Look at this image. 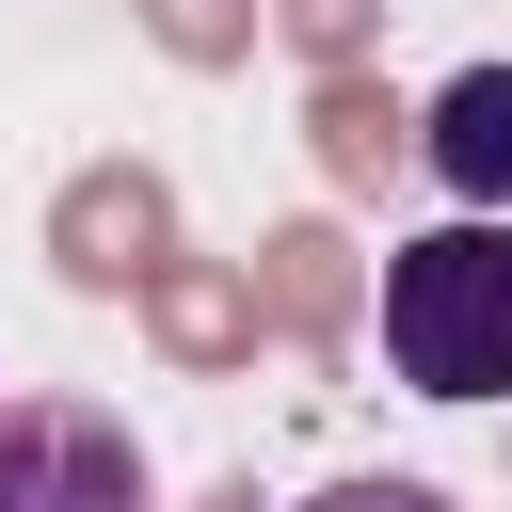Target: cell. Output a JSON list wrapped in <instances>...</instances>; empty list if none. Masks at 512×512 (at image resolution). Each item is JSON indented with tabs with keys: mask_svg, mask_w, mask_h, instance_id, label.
Segmentation results:
<instances>
[{
	"mask_svg": "<svg viewBox=\"0 0 512 512\" xmlns=\"http://www.w3.org/2000/svg\"><path fill=\"white\" fill-rule=\"evenodd\" d=\"M304 512H448L432 480H336V496H304Z\"/></svg>",
	"mask_w": 512,
	"mask_h": 512,
	"instance_id": "277c9868",
	"label": "cell"
},
{
	"mask_svg": "<svg viewBox=\"0 0 512 512\" xmlns=\"http://www.w3.org/2000/svg\"><path fill=\"white\" fill-rule=\"evenodd\" d=\"M384 368L416 400H512V208H464L384 256Z\"/></svg>",
	"mask_w": 512,
	"mask_h": 512,
	"instance_id": "6da1fadb",
	"label": "cell"
},
{
	"mask_svg": "<svg viewBox=\"0 0 512 512\" xmlns=\"http://www.w3.org/2000/svg\"><path fill=\"white\" fill-rule=\"evenodd\" d=\"M432 176H448L464 208H512V64H464V80L432 96Z\"/></svg>",
	"mask_w": 512,
	"mask_h": 512,
	"instance_id": "3957f363",
	"label": "cell"
},
{
	"mask_svg": "<svg viewBox=\"0 0 512 512\" xmlns=\"http://www.w3.org/2000/svg\"><path fill=\"white\" fill-rule=\"evenodd\" d=\"M0 512H144V448L96 400H0Z\"/></svg>",
	"mask_w": 512,
	"mask_h": 512,
	"instance_id": "7a4b0ae2",
	"label": "cell"
}]
</instances>
